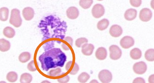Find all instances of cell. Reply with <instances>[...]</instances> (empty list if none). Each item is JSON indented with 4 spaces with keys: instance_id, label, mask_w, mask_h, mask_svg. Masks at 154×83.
<instances>
[{
    "instance_id": "cell-1",
    "label": "cell",
    "mask_w": 154,
    "mask_h": 83,
    "mask_svg": "<svg viewBox=\"0 0 154 83\" xmlns=\"http://www.w3.org/2000/svg\"><path fill=\"white\" fill-rule=\"evenodd\" d=\"M38 27L41 28L43 34V41L54 38L63 40L68 26L66 22H61L59 18L51 15L42 20Z\"/></svg>"
},
{
    "instance_id": "cell-2",
    "label": "cell",
    "mask_w": 154,
    "mask_h": 83,
    "mask_svg": "<svg viewBox=\"0 0 154 83\" xmlns=\"http://www.w3.org/2000/svg\"><path fill=\"white\" fill-rule=\"evenodd\" d=\"M66 59L65 54L59 48H53L45 51L38 58L42 68L45 71L59 67H63Z\"/></svg>"
},
{
    "instance_id": "cell-3",
    "label": "cell",
    "mask_w": 154,
    "mask_h": 83,
    "mask_svg": "<svg viewBox=\"0 0 154 83\" xmlns=\"http://www.w3.org/2000/svg\"><path fill=\"white\" fill-rule=\"evenodd\" d=\"M10 23L15 27L19 28L21 25L22 19L20 12L17 9H13L11 12Z\"/></svg>"
},
{
    "instance_id": "cell-4",
    "label": "cell",
    "mask_w": 154,
    "mask_h": 83,
    "mask_svg": "<svg viewBox=\"0 0 154 83\" xmlns=\"http://www.w3.org/2000/svg\"><path fill=\"white\" fill-rule=\"evenodd\" d=\"M109 50L110 57L111 59L117 60L122 57V51L118 46L115 45H112L109 47Z\"/></svg>"
},
{
    "instance_id": "cell-5",
    "label": "cell",
    "mask_w": 154,
    "mask_h": 83,
    "mask_svg": "<svg viewBox=\"0 0 154 83\" xmlns=\"http://www.w3.org/2000/svg\"><path fill=\"white\" fill-rule=\"evenodd\" d=\"M98 77L102 83H109L112 79V74L107 70H103L100 71Z\"/></svg>"
},
{
    "instance_id": "cell-6",
    "label": "cell",
    "mask_w": 154,
    "mask_h": 83,
    "mask_svg": "<svg viewBox=\"0 0 154 83\" xmlns=\"http://www.w3.org/2000/svg\"><path fill=\"white\" fill-rule=\"evenodd\" d=\"M105 12L104 6L101 4H96L93 7L91 13L94 17L98 19L103 16Z\"/></svg>"
},
{
    "instance_id": "cell-7",
    "label": "cell",
    "mask_w": 154,
    "mask_h": 83,
    "mask_svg": "<svg viewBox=\"0 0 154 83\" xmlns=\"http://www.w3.org/2000/svg\"><path fill=\"white\" fill-rule=\"evenodd\" d=\"M147 69V65L143 61L136 63L134 65L133 70L134 73L138 75H142L146 72Z\"/></svg>"
},
{
    "instance_id": "cell-8",
    "label": "cell",
    "mask_w": 154,
    "mask_h": 83,
    "mask_svg": "<svg viewBox=\"0 0 154 83\" xmlns=\"http://www.w3.org/2000/svg\"><path fill=\"white\" fill-rule=\"evenodd\" d=\"M152 16V13L151 10L148 8H144L140 10L139 17L142 21L147 22L151 20Z\"/></svg>"
},
{
    "instance_id": "cell-9",
    "label": "cell",
    "mask_w": 154,
    "mask_h": 83,
    "mask_svg": "<svg viewBox=\"0 0 154 83\" xmlns=\"http://www.w3.org/2000/svg\"><path fill=\"white\" fill-rule=\"evenodd\" d=\"M135 43L133 38L130 36L124 37L120 40V46L125 49H129L133 46Z\"/></svg>"
},
{
    "instance_id": "cell-10",
    "label": "cell",
    "mask_w": 154,
    "mask_h": 83,
    "mask_svg": "<svg viewBox=\"0 0 154 83\" xmlns=\"http://www.w3.org/2000/svg\"><path fill=\"white\" fill-rule=\"evenodd\" d=\"M122 29L121 26L118 25H114L111 26L109 31L110 34L112 37H119L122 34Z\"/></svg>"
},
{
    "instance_id": "cell-11",
    "label": "cell",
    "mask_w": 154,
    "mask_h": 83,
    "mask_svg": "<svg viewBox=\"0 0 154 83\" xmlns=\"http://www.w3.org/2000/svg\"><path fill=\"white\" fill-rule=\"evenodd\" d=\"M66 13L68 18L71 19H76L79 14V10L75 7H71L68 8L66 10Z\"/></svg>"
},
{
    "instance_id": "cell-12",
    "label": "cell",
    "mask_w": 154,
    "mask_h": 83,
    "mask_svg": "<svg viewBox=\"0 0 154 83\" xmlns=\"http://www.w3.org/2000/svg\"><path fill=\"white\" fill-rule=\"evenodd\" d=\"M22 14L26 21H30L34 17L35 11L33 9L30 7H26L22 11Z\"/></svg>"
},
{
    "instance_id": "cell-13",
    "label": "cell",
    "mask_w": 154,
    "mask_h": 83,
    "mask_svg": "<svg viewBox=\"0 0 154 83\" xmlns=\"http://www.w3.org/2000/svg\"><path fill=\"white\" fill-rule=\"evenodd\" d=\"M94 46L91 44L85 43L82 46V52L84 55L90 56L92 54Z\"/></svg>"
},
{
    "instance_id": "cell-14",
    "label": "cell",
    "mask_w": 154,
    "mask_h": 83,
    "mask_svg": "<svg viewBox=\"0 0 154 83\" xmlns=\"http://www.w3.org/2000/svg\"><path fill=\"white\" fill-rule=\"evenodd\" d=\"M137 15V11L133 8L129 9L126 10L124 14L125 19L129 21L134 19Z\"/></svg>"
},
{
    "instance_id": "cell-15",
    "label": "cell",
    "mask_w": 154,
    "mask_h": 83,
    "mask_svg": "<svg viewBox=\"0 0 154 83\" xmlns=\"http://www.w3.org/2000/svg\"><path fill=\"white\" fill-rule=\"evenodd\" d=\"M95 56L97 59L100 60L105 59L107 56V51L103 47L98 48L95 52Z\"/></svg>"
},
{
    "instance_id": "cell-16",
    "label": "cell",
    "mask_w": 154,
    "mask_h": 83,
    "mask_svg": "<svg viewBox=\"0 0 154 83\" xmlns=\"http://www.w3.org/2000/svg\"><path fill=\"white\" fill-rule=\"evenodd\" d=\"M11 44L9 41L5 39L0 40V50L3 52L7 51L10 50Z\"/></svg>"
},
{
    "instance_id": "cell-17",
    "label": "cell",
    "mask_w": 154,
    "mask_h": 83,
    "mask_svg": "<svg viewBox=\"0 0 154 83\" xmlns=\"http://www.w3.org/2000/svg\"><path fill=\"white\" fill-rule=\"evenodd\" d=\"M130 55L132 59L138 60L140 59L142 57V51L138 48H135L131 51Z\"/></svg>"
},
{
    "instance_id": "cell-18",
    "label": "cell",
    "mask_w": 154,
    "mask_h": 83,
    "mask_svg": "<svg viewBox=\"0 0 154 83\" xmlns=\"http://www.w3.org/2000/svg\"><path fill=\"white\" fill-rule=\"evenodd\" d=\"M109 21L108 19H104L100 21L97 24V28L100 31H103L108 28Z\"/></svg>"
},
{
    "instance_id": "cell-19",
    "label": "cell",
    "mask_w": 154,
    "mask_h": 83,
    "mask_svg": "<svg viewBox=\"0 0 154 83\" xmlns=\"http://www.w3.org/2000/svg\"><path fill=\"white\" fill-rule=\"evenodd\" d=\"M3 34L7 37L12 38L14 37L15 34L14 29L10 27H6L4 28L3 31Z\"/></svg>"
},
{
    "instance_id": "cell-20",
    "label": "cell",
    "mask_w": 154,
    "mask_h": 83,
    "mask_svg": "<svg viewBox=\"0 0 154 83\" xmlns=\"http://www.w3.org/2000/svg\"><path fill=\"white\" fill-rule=\"evenodd\" d=\"M9 10L6 7H2L0 10V19L2 21H6L8 19Z\"/></svg>"
},
{
    "instance_id": "cell-21",
    "label": "cell",
    "mask_w": 154,
    "mask_h": 83,
    "mask_svg": "<svg viewBox=\"0 0 154 83\" xmlns=\"http://www.w3.org/2000/svg\"><path fill=\"white\" fill-rule=\"evenodd\" d=\"M32 77L29 73H24L21 76L20 82L21 83H30L32 82Z\"/></svg>"
},
{
    "instance_id": "cell-22",
    "label": "cell",
    "mask_w": 154,
    "mask_h": 83,
    "mask_svg": "<svg viewBox=\"0 0 154 83\" xmlns=\"http://www.w3.org/2000/svg\"><path fill=\"white\" fill-rule=\"evenodd\" d=\"M31 58V55L28 52H23L19 56V61L23 63L26 62L29 60Z\"/></svg>"
},
{
    "instance_id": "cell-23",
    "label": "cell",
    "mask_w": 154,
    "mask_h": 83,
    "mask_svg": "<svg viewBox=\"0 0 154 83\" xmlns=\"http://www.w3.org/2000/svg\"><path fill=\"white\" fill-rule=\"evenodd\" d=\"M6 79L9 82H16L18 79L17 74L15 72H10L7 75Z\"/></svg>"
},
{
    "instance_id": "cell-24",
    "label": "cell",
    "mask_w": 154,
    "mask_h": 83,
    "mask_svg": "<svg viewBox=\"0 0 154 83\" xmlns=\"http://www.w3.org/2000/svg\"><path fill=\"white\" fill-rule=\"evenodd\" d=\"M154 49H149L147 50L145 54V57L149 61L152 62L154 60Z\"/></svg>"
},
{
    "instance_id": "cell-25",
    "label": "cell",
    "mask_w": 154,
    "mask_h": 83,
    "mask_svg": "<svg viewBox=\"0 0 154 83\" xmlns=\"http://www.w3.org/2000/svg\"><path fill=\"white\" fill-rule=\"evenodd\" d=\"M90 76L86 73L84 72L80 74L78 78L79 82L81 83H85L89 79Z\"/></svg>"
},
{
    "instance_id": "cell-26",
    "label": "cell",
    "mask_w": 154,
    "mask_h": 83,
    "mask_svg": "<svg viewBox=\"0 0 154 83\" xmlns=\"http://www.w3.org/2000/svg\"><path fill=\"white\" fill-rule=\"evenodd\" d=\"M62 72L61 69L60 68H57L55 69L51 70L48 73V75L52 77H58L62 75L65 73L61 74Z\"/></svg>"
},
{
    "instance_id": "cell-27",
    "label": "cell",
    "mask_w": 154,
    "mask_h": 83,
    "mask_svg": "<svg viewBox=\"0 0 154 83\" xmlns=\"http://www.w3.org/2000/svg\"><path fill=\"white\" fill-rule=\"evenodd\" d=\"M93 1H80L79 5L84 9H87L91 7L93 3Z\"/></svg>"
},
{
    "instance_id": "cell-28",
    "label": "cell",
    "mask_w": 154,
    "mask_h": 83,
    "mask_svg": "<svg viewBox=\"0 0 154 83\" xmlns=\"http://www.w3.org/2000/svg\"><path fill=\"white\" fill-rule=\"evenodd\" d=\"M88 40L86 38L81 37L77 39L75 42V45L78 48H81V46L85 43H88Z\"/></svg>"
},
{
    "instance_id": "cell-29",
    "label": "cell",
    "mask_w": 154,
    "mask_h": 83,
    "mask_svg": "<svg viewBox=\"0 0 154 83\" xmlns=\"http://www.w3.org/2000/svg\"><path fill=\"white\" fill-rule=\"evenodd\" d=\"M72 64L71 65L70 69L71 70V71L69 73L71 75H75L79 71V65H78L76 63H75L74 65L72 67Z\"/></svg>"
},
{
    "instance_id": "cell-30",
    "label": "cell",
    "mask_w": 154,
    "mask_h": 83,
    "mask_svg": "<svg viewBox=\"0 0 154 83\" xmlns=\"http://www.w3.org/2000/svg\"><path fill=\"white\" fill-rule=\"evenodd\" d=\"M27 68L30 71L34 72L37 70V69L35 67L34 60H32L29 63L28 65Z\"/></svg>"
},
{
    "instance_id": "cell-31",
    "label": "cell",
    "mask_w": 154,
    "mask_h": 83,
    "mask_svg": "<svg viewBox=\"0 0 154 83\" xmlns=\"http://www.w3.org/2000/svg\"><path fill=\"white\" fill-rule=\"evenodd\" d=\"M70 80V77L68 75H66L64 77L58 79H57L58 82L59 83H67Z\"/></svg>"
},
{
    "instance_id": "cell-32",
    "label": "cell",
    "mask_w": 154,
    "mask_h": 83,
    "mask_svg": "<svg viewBox=\"0 0 154 83\" xmlns=\"http://www.w3.org/2000/svg\"><path fill=\"white\" fill-rule=\"evenodd\" d=\"M130 2L131 5L133 6L138 7L141 5L142 1L140 0H139V1H133V0H131V1H130Z\"/></svg>"
},
{
    "instance_id": "cell-33",
    "label": "cell",
    "mask_w": 154,
    "mask_h": 83,
    "mask_svg": "<svg viewBox=\"0 0 154 83\" xmlns=\"http://www.w3.org/2000/svg\"><path fill=\"white\" fill-rule=\"evenodd\" d=\"M133 83H146V82L143 78L137 77L134 80Z\"/></svg>"
},
{
    "instance_id": "cell-34",
    "label": "cell",
    "mask_w": 154,
    "mask_h": 83,
    "mask_svg": "<svg viewBox=\"0 0 154 83\" xmlns=\"http://www.w3.org/2000/svg\"><path fill=\"white\" fill-rule=\"evenodd\" d=\"M64 41L68 43L71 46H72L73 40L72 38L70 37H67L64 39Z\"/></svg>"
},
{
    "instance_id": "cell-35",
    "label": "cell",
    "mask_w": 154,
    "mask_h": 83,
    "mask_svg": "<svg viewBox=\"0 0 154 83\" xmlns=\"http://www.w3.org/2000/svg\"><path fill=\"white\" fill-rule=\"evenodd\" d=\"M73 62L72 61H69L67 63L66 66V69L67 71H69L70 70V69L71 65L72 64Z\"/></svg>"
},
{
    "instance_id": "cell-36",
    "label": "cell",
    "mask_w": 154,
    "mask_h": 83,
    "mask_svg": "<svg viewBox=\"0 0 154 83\" xmlns=\"http://www.w3.org/2000/svg\"><path fill=\"white\" fill-rule=\"evenodd\" d=\"M61 46L62 49L65 51H68L70 50V48H69V47L67 45L64 43H62Z\"/></svg>"
},
{
    "instance_id": "cell-37",
    "label": "cell",
    "mask_w": 154,
    "mask_h": 83,
    "mask_svg": "<svg viewBox=\"0 0 154 83\" xmlns=\"http://www.w3.org/2000/svg\"><path fill=\"white\" fill-rule=\"evenodd\" d=\"M154 75L149 76L148 79L149 83H154Z\"/></svg>"
},
{
    "instance_id": "cell-38",
    "label": "cell",
    "mask_w": 154,
    "mask_h": 83,
    "mask_svg": "<svg viewBox=\"0 0 154 83\" xmlns=\"http://www.w3.org/2000/svg\"><path fill=\"white\" fill-rule=\"evenodd\" d=\"M90 83H99L97 80L94 79L91 81Z\"/></svg>"
},
{
    "instance_id": "cell-39",
    "label": "cell",
    "mask_w": 154,
    "mask_h": 83,
    "mask_svg": "<svg viewBox=\"0 0 154 83\" xmlns=\"http://www.w3.org/2000/svg\"><path fill=\"white\" fill-rule=\"evenodd\" d=\"M41 83H51L50 82L48 81V80H45L41 82Z\"/></svg>"
},
{
    "instance_id": "cell-40",
    "label": "cell",
    "mask_w": 154,
    "mask_h": 83,
    "mask_svg": "<svg viewBox=\"0 0 154 83\" xmlns=\"http://www.w3.org/2000/svg\"><path fill=\"white\" fill-rule=\"evenodd\" d=\"M0 83H7L6 82L4 81H1L0 82Z\"/></svg>"
}]
</instances>
